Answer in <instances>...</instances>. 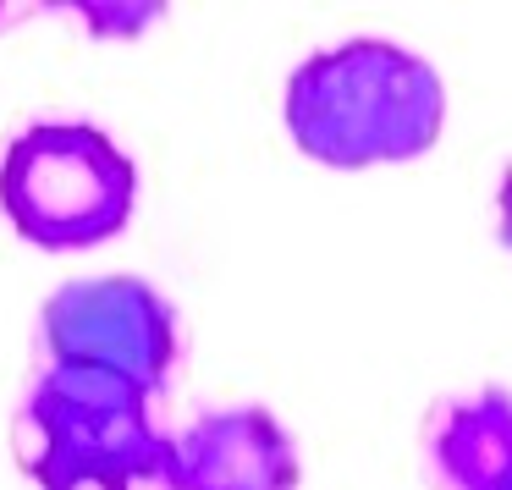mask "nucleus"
I'll return each mask as SVG.
<instances>
[{
	"instance_id": "nucleus-2",
	"label": "nucleus",
	"mask_w": 512,
	"mask_h": 490,
	"mask_svg": "<svg viewBox=\"0 0 512 490\" xmlns=\"http://www.w3.org/2000/svg\"><path fill=\"white\" fill-rule=\"evenodd\" d=\"M23 430L39 490H171V435L149 419V391L116 375L50 364Z\"/></svg>"
},
{
	"instance_id": "nucleus-7",
	"label": "nucleus",
	"mask_w": 512,
	"mask_h": 490,
	"mask_svg": "<svg viewBox=\"0 0 512 490\" xmlns=\"http://www.w3.org/2000/svg\"><path fill=\"white\" fill-rule=\"evenodd\" d=\"M496 221H501V243L512 248V166L501 171V188H496Z\"/></svg>"
},
{
	"instance_id": "nucleus-3",
	"label": "nucleus",
	"mask_w": 512,
	"mask_h": 490,
	"mask_svg": "<svg viewBox=\"0 0 512 490\" xmlns=\"http://www.w3.org/2000/svg\"><path fill=\"white\" fill-rule=\"evenodd\" d=\"M138 166L94 122H34L0 155V210L45 254L100 248L133 221Z\"/></svg>"
},
{
	"instance_id": "nucleus-4",
	"label": "nucleus",
	"mask_w": 512,
	"mask_h": 490,
	"mask_svg": "<svg viewBox=\"0 0 512 490\" xmlns=\"http://www.w3.org/2000/svg\"><path fill=\"white\" fill-rule=\"evenodd\" d=\"M50 364L100 369L155 397L177 364V314L149 281L138 276H94L67 281L45 298L39 314Z\"/></svg>"
},
{
	"instance_id": "nucleus-5",
	"label": "nucleus",
	"mask_w": 512,
	"mask_h": 490,
	"mask_svg": "<svg viewBox=\"0 0 512 490\" xmlns=\"http://www.w3.org/2000/svg\"><path fill=\"white\" fill-rule=\"evenodd\" d=\"M298 441L270 408H215L171 435V490H298Z\"/></svg>"
},
{
	"instance_id": "nucleus-1",
	"label": "nucleus",
	"mask_w": 512,
	"mask_h": 490,
	"mask_svg": "<svg viewBox=\"0 0 512 490\" xmlns=\"http://www.w3.org/2000/svg\"><path fill=\"white\" fill-rule=\"evenodd\" d=\"M281 122L314 166H402L441 144L446 83L419 50L391 39H342L292 67Z\"/></svg>"
},
{
	"instance_id": "nucleus-6",
	"label": "nucleus",
	"mask_w": 512,
	"mask_h": 490,
	"mask_svg": "<svg viewBox=\"0 0 512 490\" xmlns=\"http://www.w3.org/2000/svg\"><path fill=\"white\" fill-rule=\"evenodd\" d=\"M441 490H512V397L501 386L446 402L424 435Z\"/></svg>"
}]
</instances>
